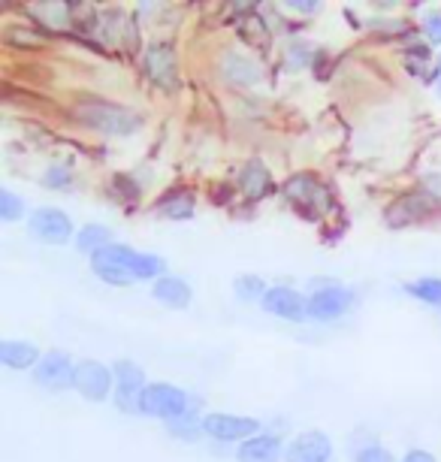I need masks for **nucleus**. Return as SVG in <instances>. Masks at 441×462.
Segmentation results:
<instances>
[{
    "label": "nucleus",
    "instance_id": "f257e3e1",
    "mask_svg": "<svg viewBox=\"0 0 441 462\" xmlns=\"http://www.w3.org/2000/svg\"><path fill=\"white\" fill-rule=\"evenodd\" d=\"M76 118H79L85 127L97 130V134H106V136H131L133 130H140L142 125V118L136 116V112L115 106V103H106V100H82L79 106H76Z\"/></svg>",
    "mask_w": 441,
    "mask_h": 462
},
{
    "label": "nucleus",
    "instance_id": "f03ea898",
    "mask_svg": "<svg viewBox=\"0 0 441 462\" xmlns=\"http://www.w3.org/2000/svg\"><path fill=\"white\" fill-rule=\"evenodd\" d=\"M284 197H288V203L297 208L302 217H308V221L324 217L335 206L333 190L326 188L321 179L308 176V172H299V176L288 179V185H284Z\"/></svg>",
    "mask_w": 441,
    "mask_h": 462
},
{
    "label": "nucleus",
    "instance_id": "7ed1b4c3",
    "mask_svg": "<svg viewBox=\"0 0 441 462\" xmlns=\"http://www.w3.org/2000/svg\"><path fill=\"white\" fill-rule=\"evenodd\" d=\"M136 263H140V251H133L127 245H109L91 257L94 275L103 278L106 284H115V287L140 282V278H136Z\"/></svg>",
    "mask_w": 441,
    "mask_h": 462
},
{
    "label": "nucleus",
    "instance_id": "20e7f679",
    "mask_svg": "<svg viewBox=\"0 0 441 462\" xmlns=\"http://www.w3.org/2000/svg\"><path fill=\"white\" fill-rule=\"evenodd\" d=\"M140 414L161 417V420H179V417L191 414L188 408V393L172 383H149L140 396Z\"/></svg>",
    "mask_w": 441,
    "mask_h": 462
},
{
    "label": "nucleus",
    "instance_id": "39448f33",
    "mask_svg": "<svg viewBox=\"0 0 441 462\" xmlns=\"http://www.w3.org/2000/svg\"><path fill=\"white\" fill-rule=\"evenodd\" d=\"M145 76L161 91L179 88V60H176V49L170 42H154V46L145 49Z\"/></svg>",
    "mask_w": 441,
    "mask_h": 462
},
{
    "label": "nucleus",
    "instance_id": "423d86ee",
    "mask_svg": "<svg viewBox=\"0 0 441 462\" xmlns=\"http://www.w3.org/2000/svg\"><path fill=\"white\" fill-rule=\"evenodd\" d=\"M31 236L46 245H64L73 236V221L60 208H37L28 221Z\"/></svg>",
    "mask_w": 441,
    "mask_h": 462
},
{
    "label": "nucleus",
    "instance_id": "0eeeda50",
    "mask_svg": "<svg viewBox=\"0 0 441 462\" xmlns=\"http://www.w3.org/2000/svg\"><path fill=\"white\" fill-rule=\"evenodd\" d=\"M112 374H115V402L121 411H140V396L149 387L145 372L133 360H118Z\"/></svg>",
    "mask_w": 441,
    "mask_h": 462
},
{
    "label": "nucleus",
    "instance_id": "6e6552de",
    "mask_svg": "<svg viewBox=\"0 0 441 462\" xmlns=\"http://www.w3.org/2000/svg\"><path fill=\"white\" fill-rule=\"evenodd\" d=\"M203 432L215 441H248L261 435V423L254 417H236V414H209L203 417Z\"/></svg>",
    "mask_w": 441,
    "mask_h": 462
},
{
    "label": "nucleus",
    "instance_id": "1a4fd4ad",
    "mask_svg": "<svg viewBox=\"0 0 441 462\" xmlns=\"http://www.w3.org/2000/svg\"><path fill=\"white\" fill-rule=\"evenodd\" d=\"M73 387L79 390L85 399H91V402H103V399L112 393V387H115V374H112L106 365H100L94 360H82L76 365Z\"/></svg>",
    "mask_w": 441,
    "mask_h": 462
},
{
    "label": "nucleus",
    "instance_id": "9d476101",
    "mask_svg": "<svg viewBox=\"0 0 441 462\" xmlns=\"http://www.w3.org/2000/svg\"><path fill=\"white\" fill-rule=\"evenodd\" d=\"M73 378H76V365L64 351H49L37 363V369H33V381H37L40 387H46V390L73 387Z\"/></svg>",
    "mask_w": 441,
    "mask_h": 462
},
{
    "label": "nucleus",
    "instance_id": "9b49d317",
    "mask_svg": "<svg viewBox=\"0 0 441 462\" xmlns=\"http://www.w3.org/2000/svg\"><path fill=\"white\" fill-rule=\"evenodd\" d=\"M330 457L333 444L321 430L302 432L284 448V462H330Z\"/></svg>",
    "mask_w": 441,
    "mask_h": 462
},
{
    "label": "nucleus",
    "instance_id": "f8f14e48",
    "mask_svg": "<svg viewBox=\"0 0 441 462\" xmlns=\"http://www.w3.org/2000/svg\"><path fill=\"white\" fill-rule=\"evenodd\" d=\"M351 302H354V293L345 291V287H339V284L321 287V291H315L308 296V318L335 320V318H342L345 311L351 309Z\"/></svg>",
    "mask_w": 441,
    "mask_h": 462
},
{
    "label": "nucleus",
    "instance_id": "ddd939ff",
    "mask_svg": "<svg viewBox=\"0 0 441 462\" xmlns=\"http://www.w3.org/2000/svg\"><path fill=\"white\" fill-rule=\"evenodd\" d=\"M263 309L275 318L290 320V324H302L308 318V300H302L290 287H270L263 296Z\"/></svg>",
    "mask_w": 441,
    "mask_h": 462
},
{
    "label": "nucleus",
    "instance_id": "4468645a",
    "mask_svg": "<svg viewBox=\"0 0 441 462\" xmlns=\"http://www.w3.org/2000/svg\"><path fill=\"white\" fill-rule=\"evenodd\" d=\"M432 208H436V199H429L423 190H409V194H402L390 208H387V224L402 226V224L420 221V217H427Z\"/></svg>",
    "mask_w": 441,
    "mask_h": 462
},
{
    "label": "nucleus",
    "instance_id": "2eb2a0df",
    "mask_svg": "<svg viewBox=\"0 0 441 462\" xmlns=\"http://www.w3.org/2000/svg\"><path fill=\"white\" fill-rule=\"evenodd\" d=\"M236 459L239 462H279V459H284L281 439L279 435H263V432L254 435V439L239 444Z\"/></svg>",
    "mask_w": 441,
    "mask_h": 462
},
{
    "label": "nucleus",
    "instance_id": "dca6fc26",
    "mask_svg": "<svg viewBox=\"0 0 441 462\" xmlns=\"http://www.w3.org/2000/svg\"><path fill=\"white\" fill-rule=\"evenodd\" d=\"M239 190L248 199L270 197L272 194V176H270V170H266L263 163H257V161L245 163V167H242V172H239Z\"/></svg>",
    "mask_w": 441,
    "mask_h": 462
},
{
    "label": "nucleus",
    "instance_id": "f3484780",
    "mask_svg": "<svg viewBox=\"0 0 441 462\" xmlns=\"http://www.w3.org/2000/svg\"><path fill=\"white\" fill-rule=\"evenodd\" d=\"M194 206H197V199H194L191 190L172 188L158 199V206L154 208H158L163 217H170V221H188V217H194Z\"/></svg>",
    "mask_w": 441,
    "mask_h": 462
},
{
    "label": "nucleus",
    "instance_id": "a211bd4d",
    "mask_svg": "<svg viewBox=\"0 0 441 462\" xmlns=\"http://www.w3.org/2000/svg\"><path fill=\"white\" fill-rule=\"evenodd\" d=\"M154 300L170 305V309H188V302H191V287L176 275H163L158 278V284H154Z\"/></svg>",
    "mask_w": 441,
    "mask_h": 462
},
{
    "label": "nucleus",
    "instance_id": "6ab92c4d",
    "mask_svg": "<svg viewBox=\"0 0 441 462\" xmlns=\"http://www.w3.org/2000/svg\"><path fill=\"white\" fill-rule=\"evenodd\" d=\"M42 360L40 351L31 342H4L0 345V363L10 369H37Z\"/></svg>",
    "mask_w": 441,
    "mask_h": 462
},
{
    "label": "nucleus",
    "instance_id": "aec40b11",
    "mask_svg": "<svg viewBox=\"0 0 441 462\" xmlns=\"http://www.w3.org/2000/svg\"><path fill=\"white\" fill-rule=\"evenodd\" d=\"M112 245V233L106 230V226H100V224H88V226H82L79 230V236H76V248L85 251V254H97V251L103 248H109Z\"/></svg>",
    "mask_w": 441,
    "mask_h": 462
},
{
    "label": "nucleus",
    "instance_id": "412c9836",
    "mask_svg": "<svg viewBox=\"0 0 441 462\" xmlns=\"http://www.w3.org/2000/svg\"><path fill=\"white\" fill-rule=\"evenodd\" d=\"M224 67H227V76L236 85H251V82H257L261 79V73H257V67L251 64L248 58H242V55H227V60H224Z\"/></svg>",
    "mask_w": 441,
    "mask_h": 462
},
{
    "label": "nucleus",
    "instance_id": "4be33fe9",
    "mask_svg": "<svg viewBox=\"0 0 441 462\" xmlns=\"http://www.w3.org/2000/svg\"><path fill=\"white\" fill-rule=\"evenodd\" d=\"M239 33H242V40L248 42V46H254V49H270V31H266V24L261 19H239Z\"/></svg>",
    "mask_w": 441,
    "mask_h": 462
},
{
    "label": "nucleus",
    "instance_id": "5701e85b",
    "mask_svg": "<svg viewBox=\"0 0 441 462\" xmlns=\"http://www.w3.org/2000/svg\"><path fill=\"white\" fill-rule=\"evenodd\" d=\"M411 296H418L420 302H429V305H441V278H420L405 287Z\"/></svg>",
    "mask_w": 441,
    "mask_h": 462
},
{
    "label": "nucleus",
    "instance_id": "b1692460",
    "mask_svg": "<svg viewBox=\"0 0 441 462\" xmlns=\"http://www.w3.org/2000/svg\"><path fill=\"white\" fill-rule=\"evenodd\" d=\"M266 291H270V287H266L263 278H257V275L236 278V296H239V300H245V302H251V300H261L263 302Z\"/></svg>",
    "mask_w": 441,
    "mask_h": 462
},
{
    "label": "nucleus",
    "instance_id": "393cba45",
    "mask_svg": "<svg viewBox=\"0 0 441 462\" xmlns=\"http://www.w3.org/2000/svg\"><path fill=\"white\" fill-rule=\"evenodd\" d=\"M170 432L176 435V439H181V441H197V439H200V432H203V420L197 423L194 411H191V414L179 417V420H170Z\"/></svg>",
    "mask_w": 441,
    "mask_h": 462
},
{
    "label": "nucleus",
    "instance_id": "a878e982",
    "mask_svg": "<svg viewBox=\"0 0 441 462\" xmlns=\"http://www.w3.org/2000/svg\"><path fill=\"white\" fill-rule=\"evenodd\" d=\"M19 215H24V203L10 188H4L0 190V217H4V221H15Z\"/></svg>",
    "mask_w": 441,
    "mask_h": 462
},
{
    "label": "nucleus",
    "instance_id": "bb28decb",
    "mask_svg": "<svg viewBox=\"0 0 441 462\" xmlns=\"http://www.w3.org/2000/svg\"><path fill=\"white\" fill-rule=\"evenodd\" d=\"M354 462H393V457H390V450L378 448V444H369V448L357 450Z\"/></svg>",
    "mask_w": 441,
    "mask_h": 462
},
{
    "label": "nucleus",
    "instance_id": "cd10ccee",
    "mask_svg": "<svg viewBox=\"0 0 441 462\" xmlns=\"http://www.w3.org/2000/svg\"><path fill=\"white\" fill-rule=\"evenodd\" d=\"M73 181V170L70 167H51L46 172V185L49 188H67Z\"/></svg>",
    "mask_w": 441,
    "mask_h": 462
},
{
    "label": "nucleus",
    "instance_id": "c85d7f7f",
    "mask_svg": "<svg viewBox=\"0 0 441 462\" xmlns=\"http://www.w3.org/2000/svg\"><path fill=\"white\" fill-rule=\"evenodd\" d=\"M420 190L429 199H436V203H438V199H441V176H438V172H429V176H423L420 179Z\"/></svg>",
    "mask_w": 441,
    "mask_h": 462
},
{
    "label": "nucleus",
    "instance_id": "c756f323",
    "mask_svg": "<svg viewBox=\"0 0 441 462\" xmlns=\"http://www.w3.org/2000/svg\"><path fill=\"white\" fill-rule=\"evenodd\" d=\"M423 28H427V37L438 46L441 42V15H429V19L423 22Z\"/></svg>",
    "mask_w": 441,
    "mask_h": 462
},
{
    "label": "nucleus",
    "instance_id": "7c9ffc66",
    "mask_svg": "<svg viewBox=\"0 0 441 462\" xmlns=\"http://www.w3.org/2000/svg\"><path fill=\"white\" fill-rule=\"evenodd\" d=\"M402 462H436V457H432V453H427V450H409Z\"/></svg>",
    "mask_w": 441,
    "mask_h": 462
},
{
    "label": "nucleus",
    "instance_id": "2f4dec72",
    "mask_svg": "<svg viewBox=\"0 0 441 462\" xmlns=\"http://www.w3.org/2000/svg\"><path fill=\"white\" fill-rule=\"evenodd\" d=\"M288 10H297V13H317L321 10V4H284Z\"/></svg>",
    "mask_w": 441,
    "mask_h": 462
},
{
    "label": "nucleus",
    "instance_id": "473e14b6",
    "mask_svg": "<svg viewBox=\"0 0 441 462\" xmlns=\"http://www.w3.org/2000/svg\"><path fill=\"white\" fill-rule=\"evenodd\" d=\"M436 79H438V91H441V64H438V73H436Z\"/></svg>",
    "mask_w": 441,
    "mask_h": 462
}]
</instances>
